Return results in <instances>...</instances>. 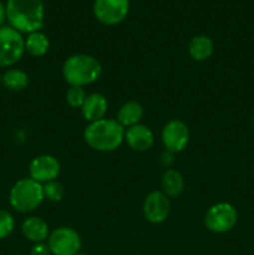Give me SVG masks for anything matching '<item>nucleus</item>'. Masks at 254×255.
Here are the masks:
<instances>
[{
  "label": "nucleus",
  "mask_w": 254,
  "mask_h": 255,
  "mask_svg": "<svg viewBox=\"0 0 254 255\" xmlns=\"http://www.w3.org/2000/svg\"><path fill=\"white\" fill-rule=\"evenodd\" d=\"M107 100L101 94H90L87 95L85 102L81 106V114L84 119L89 122L99 121L105 119L107 112Z\"/></svg>",
  "instance_id": "obj_13"
},
{
  "label": "nucleus",
  "mask_w": 254,
  "mask_h": 255,
  "mask_svg": "<svg viewBox=\"0 0 254 255\" xmlns=\"http://www.w3.org/2000/svg\"><path fill=\"white\" fill-rule=\"evenodd\" d=\"M42 191H44V198L50 202H59L61 201L62 197L65 194L64 186L56 179L51 182H47L42 186Z\"/></svg>",
  "instance_id": "obj_20"
},
{
  "label": "nucleus",
  "mask_w": 254,
  "mask_h": 255,
  "mask_svg": "<svg viewBox=\"0 0 254 255\" xmlns=\"http://www.w3.org/2000/svg\"><path fill=\"white\" fill-rule=\"evenodd\" d=\"M162 192L167 197H177L183 192L184 179L183 176L176 169H168L164 172L161 179Z\"/></svg>",
  "instance_id": "obj_17"
},
{
  "label": "nucleus",
  "mask_w": 254,
  "mask_h": 255,
  "mask_svg": "<svg viewBox=\"0 0 254 255\" xmlns=\"http://www.w3.org/2000/svg\"><path fill=\"white\" fill-rule=\"evenodd\" d=\"M47 246L54 255H75L81 248V238L72 228L60 227L50 233Z\"/></svg>",
  "instance_id": "obj_7"
},
{
  "label": "nucleus",
  "mask_w": 254,
  "mask_h": 255,
  "mask_svg": "<svg viewBox=\"0 0 254 255\" xmlns=\"http://www.w3.org/2000/svg\"><path fill=\"white\" fill-rule=\"evenodd\" d=\"M0 84H1V75H0Z\"/></svg>",
  "instance_id": "obj_27"
},
{
  "label": "nucleus",
  "mask_w": 254,
  "mask_h": 255,
  "mask_svg": "<svg viewBox=\"0 0 254 255\" xmlns=\"http://www.w3.org/2000/svg\"><path fill=\"white\" fill-rule=\"evenodd\" d=\"M162 143L172 153L182 152L189 142V129L181 120H171L162 129Z\"/></svg>",
  "instance_id": "obj_9"
},
{
  "label": "nucleus",
  "mask_w": 254,
  "mask_h": 255,
  "mask_svg": "<svg viewBox=\"0 0 254 255\" xmlns=\"http://www.w3.org/2000/svg\"><path fill=\"white\" fill-rule=\"evenodd\" d=\"M189 55L196 61H204L209 59L214 51V44L207 35H197L191 40L188 46Z\"/></svg>",
  "instance_id": "obj_16"
},
{
  "label": "nucleus",
  "mask_w": 254,
  "mask_h": 255,
  "mask_svg": "<svg viewBox=\"0 0 254 255\" xmlns=\"http://www.w3.org/2000/svg\"><path fill=\"white\" fill-rule=\"evenodd\" d=\"M60 169L61 166L57 158L50 154H41L30 162L29 174L31 179L45 184L47 182L55 181L60 174Z\"/></svg>",
  "instance_id": "obj_10"
},
{
  "label": "nucleus",
  "mask_w": 254,
  "mask_h": 255,
  "mask_svg": "<svg viewBox=\"0 0 254 255\" xmlns=\"http://www.w3.org/2000/svg\"><path fill=\"white\" fill-rule=\"evenodd\" d=\"M15 221L7 211L0 209V239H4L12 233Z\"/></svg>",
  "instance_id": "obj_22"
},
{
  "label": "nucleus",
  "mask_w": 254,
  "mask_h": 255,
  "mask_svg": "<svg viewBox=\"0 0 254 255\" xmlns=\"http://www.w3.org/2000/svg\"><path fill=\"white\" fill-rule=\"evenodd\" d=\"M42 184L31 178H22L11 187L9 193L10 206L19 213L35 211L44 201Z\"/></svg>",
  "instance_id": "obj_4"
},
{
  "label": "nucleus",
  "mask_w": 254,
  "mask_h": 255,
  "mask_svg": "<svg viewBox=\"0 0 254 255\" xmlns=\"http://www.w3.org/2000/svg\"><path fill=\"white\" fill-rule=\"evenodd\" d=\"M9 26L21 34L40 31L44 25L45 7L42 0H6Z\"/></svg>",
  "instance_id": "obj_1"
},
{
  "label": "nucleus",
  "mask_w": 254,
  "mask_h": 255,
  "mask_svg": "<svg viewBox=\"0 0 254 255\" xmlns=\"http://www.w3.org/2000/svg\"><path fill=\"white\" fill-rule=\"evenodd\" d=\"M30 254L31 255H50V249L47 244H45L44 242L42 243H35L32 246L31 251H30Z\"/></svg>",
  "instance_id": "obj_23"
},
{
  "label": "nucleus",
  "mask_w": 254,
  "mask_h": 255,
  "mask_svg": "<svg viewBox=\"0 0 254 255\" xmlns=\"http://www.w3.org/2000/svg\"><path fill=\"white\" fill-rule=\"evenodd\" d=\"M102 66L96 57L76 54L66 59L62 65V77L70 86H86L100 79Z\"/></svg>",
  "instance_id": "obj_3"
},
{
  "label": "nucleus",
  "mask_w": 254,
  "mask_h": 255,
  "mask_svg": "<svg viewBox=\"0 0 254 255\" xmlns=\"http://www.w3.org/2000/svg\"><path fill=\"white\" fill-rule=\"evenodd\" d=\"M253 125H254V116H253Z\"/></svg>",
  "instance_id": "obj_28"
},
{
  "label": "nucleus",
  "mask_w": 254,
  "mask_h": 255,
  "mask_svg": "<svg viewBox=\"0 0 254 255\" xmlns=\"http://www.w3.org/2000/svg\"><path fill=\"white\" fill-rule=\"evenodd\" d=\"M129 0H95L94 15L105 25H117L126 19Z\"/></svg>",
  "instance_id": "obj_8"
},
{
  "label": "nucleus",
  "mask_w": 254,
  "mask_h": 255,
  "mask_svg": "<svg viewBox=\"0 0 254 255\" xmlns=\"http://www.w3.org/2000/svg\"><path fill=\"white\" fill-rule=\"evenodd\" d=\"M86 92L85 89L81 86H70L66 92V101L74 109H81L82 104L85 102L86 99Z\"/></svg>",
  "instance_id": "obj_21"
},
{
  "label": "nucleus",
  "mask_w": 254,
  "mask_h": 255,
  "mask_svg": "<svg viewBox=\"0 0 254 255\" xmlns=\"http://www.w3.org/2000/svg\"><path fill=\"white\" fill-rule=\"evenodd\" d=\"M49 39L41 31H34L31 34H27V37L25 39V51H27V54H30L31 56H44L49 50Z\"/></svg>",
  "instance_id": "obj_18"
},
{
  "label": "nucleus",
  "mask_w": 254,
  "mask_h": 255,
  "mask_svg": "<svg viewBox=\"0 0 254 255\" xmlns=\"http://www.w3.org/2000/svg\"><path fill=\"white\" fill-rule=\"evenodd\" d=\"M1 82L11 91H21L29 84V76L20 69H9L2 74Z\"/></svg>",
  "instance_id": "obj_19"
},
{
  "label": "nucleus",
  "mask_w": 254,
  "mask_h": 255,
  "mask_svg": "<svg viewBox=\"0 0 254 255\" xmlns=\"http://www.w3.org/2000/svg\"><path fill=\"white\" fill-rule=\"evenodd\" d=\"M6 20V6L2 1H0V27L4 26V22Z\"/></svg>",
  "instance_id": "obj_25"
},
{
  "label": "nucleus",
  "mask_w": 254,
  "mask_h": 255,
  "mask_svg": "<svg viewBox=\"0 0 254 255\" xmlns=\"http://www.w3.org/2000/svg\"><path fill=\"white\" fill-rule=\"evenodd\" d=\"M125 141L133 151L144 152L153 146L154 136L149 127L137 124L125 129Z\"/></svg>",
  "instance_id": "obj_12"
},
{
  "label": "nucleus",
  "mask_w": 254,
  "mask_h": 255,
  "mask_svg": "<svg viewBox=\"0 0 254 255\" xmlns=\"http://www.w3.org/2000/svg\"><path fill=\"white\" fill-rule=\"evenodd\" d=\"M161 162H162V164H163V166L168 167L169 164L173 162V153H172V152H169V151H167V149H166V152H163V154L161 156Z\"/></svg>",
  "instance_id": "obj_24"
},
{
  "label": "nucleus",
  "mask_w": 254,
  "mask_h": 255,
  "mask_svg": "<svg viewBox=\"0 0 254 255\" xmlns=\"http://www.w3.org/2000/svg\"><path fill=\"white\" fill-rule=\"evenodd\" d=\"M85 142L99 152H112L125 141V127L114 119L90 122L84 131Z\"/></svg>",
  "instance_id": "obj_2"
},
{
  "label": "nucleus",
  "mask_w": 254,
  "mask_h": 255,
  "mask_svg": "<svg viewBox=\"0 0 254 255\" xmlns=\"http://www.w3.org/2000/svg\"><path fill=\"white\" fill-rule=\"evenodd\" d=\"M75 255H87V254H80V253H77V254H75Z\"/></svg>",
  "instance_id": "obj_26"
},
{
  "label": "nucleus",
  "mask_w": 254,
  "mask_h": 255,
  "mask_svg": "<svg viewBox=\"0 0 254 255\" xmlns=\"http://www.w3.org/2000/svg\"><path fill=\"white\" fill-rule=\"evenodd\" d=\"M142 116H143V107L141 104L137 101H128L121 106L117 114V122L121 125L122 127H128L134 126V125L139 124Z\"/></svg>",
  "instance_id": "obj_15"
},
{
  "label": "nucleus",
  "mask_w": 254,
  "mask_h": 255,
  "mask_svg": "<svg viewBox=\"0 0 254 255\" xmlns=\"http://www.w3.org/2000/svg\"><path fill=\"white\" fill-rule=\"evenodd\" d=\"M238 222V213L237 209L227 202L213 204L207 211L204 217V224L207 229L213 233H227L236 227Z\"/></svg>",
  "instance_id": "obj_6"
},
{
  "label": "nucleus",
  "mask_w": 254,
  "mask_h": 255,
  "mask_svg": "<svg viewBox=\"0 0 254 255\" xmlns=\"http://www.w3.org/2000/svg\"><path fill=\"white\" fill-rule=\"evenodd\" d=\"M171 203L163 192H151L144 198L143 202V216L149 223L159 224L167 219L169 214Z\"/></svg>",
  "instance_id": "obj_11"
},
{
  "label": "nucleus",
  "mask_w": 254,
  "mask_h": 255,
  "mask_svg": "<svg viewBox=\"0 0 254 255\" xmlns=\"http://www.w3.org/2000/svg\"><path fill=\"white\" fill-rule=\"evenodd\" d=\"M25 52V39L21 32L9 25L0 27V67L16 64Z\"/></svg>",
  "instance_id": "obj_5"
},
{
  "label": "nucleus",
  "mask_w": 254,
  "mask_h": 255,
  "mask_svg": "<svg viewBox=\"0 0 254 255\" xmlns=\"http://www.w3.org/2000/svg\"><path fill=\"white\" fill-rule=\"evenodd\" d=\"M21 232L26 239L34 243H42L50 236L49 226L39 217H29L21 224Z\"/></svg>",
  "instance_id": "obj_14"
}]
</instances>
